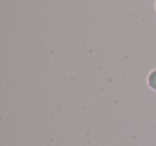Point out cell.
Returning <instances> with one entry per match:
<instances>
[{"label":"cell","mask_w":156,"mask_h":146,"mask_svg":"<svg viewBox=\"0 0 156 146\" xmlns=\"http://www.w3.org/2000/svg\"><path fill=\"white\" fill-rule=\"evenodd\" d=\"M149 83H150V85H151V88H153L154 90H156V71H154L153 73L150 75Z\"/></svg>","instance_id":"6da1fadb"}]
</instances>
